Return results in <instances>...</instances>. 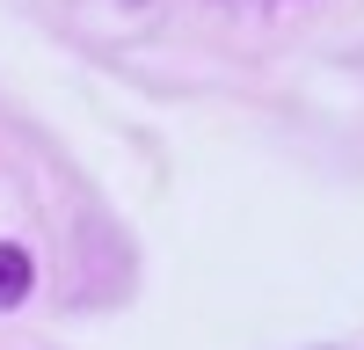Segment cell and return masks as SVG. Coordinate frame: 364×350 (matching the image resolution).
Instances as JSON below:
<instances>
[{"label": "cell", "mask_w": 364, "mask_h": 350, "mask_svg": "<svg viewBox=\"0 0 364 350\" xmlns=\"http://www.w3.org/2000/svg\"><path fill=\"white\" fill-rule=\"evenodd\" d=\"M29 285H37V262H29V248L0 241V314L22 307V299H29Z\"/></svg>", "instance_id": "obj_1"}, {"label": "cell", "mask_w": 364, "mask_h": 350, "mask_svg": "<svg viewBox=\"0 0 364 350\" xmlns=\"http://www.w3.org/2000/svg\"><path fill=\"white\" fill-rule=\"evenodd\" d=\"M132 8H146V0H132Z\"/></svg>", "instance_id": "obj_2"}, {"label": "cell", "mask_w": 364, "mask_h": 350, "mask_svg": "<svg viewBox=\"0 0 364 350\" xmlns=\"http://www.w3.org/2000/svg\"><path fill=\"white\" fill-rule=\"evenodd\" d=\"M328 350H343V343H328Z\"/></svg>", "instance_id": "obj_3"}]
</instances>
